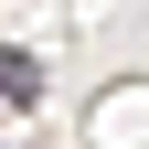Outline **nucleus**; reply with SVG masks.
Wrapping results in <instances>:
<instances>
[{
  "mask_svg": "<svg viewBox=\"0 0 149 149\" xmlns=\"http://www.w3.org/2000/svg\"><path fill=\"white\" fill-rule=\"evenodd\" d=\"M0 96H11V107H32V96H43V74H32V53H0Z\"/></svg>",
  "mask_w": 149,
  "mask_h": 149,
  "instance_id": "nucleus-1",
  "label": "nucleus"
}]
</instances>
